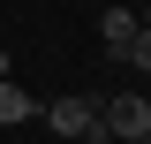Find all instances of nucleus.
I'll use <instances>...</instances> for the list:
<instances>
[{
  "label": "nucleus",
  "instance_id": "nucleus-1",
  "mask_svg": "<svg viewBox=\"0 0 151 144\" xmlns=\"http://www.w3.org/2000/svg\"><path fill=\"white\" fill-rule=\"evenodd\" d=\"M98 121H106V129H113L121 144H136V137L151 129V99H136V91H121V99H106V106H98Z\"/></svg>",
  "mask_w": 151,
  "mask_h": 144
},
{
  "label": "nucleus",
  "instance_id": "nucleus-2",
  "mask_svg": "<svg viewBox=\"0 0 151 144\" xmlns=\"http://www.w3.org/2000/svg\"><path fill=\"white\" fill-rule=\"evenodd\" d=\"M91 121H98V99H53V106H45V129H53V137H76V144H83Z\"/></svg>",
  "mask_w": 151,
  "mask_h": 144
},
{
  "label": "nucleus",
  "instance_id": "nucleus-3",
  "mask_svg": "<svg viewBox=\"0 0 151 144\" xmlns=\"http://www.w3.org/2000/svg\"><path fill=\"white\" fill-rule=\"evenodd\" d=\"M98 38H106V53L121 61V53H129V38H136V15H129V8H106V15H98Z\"/></svg>",
  "mask_w": 151,
  "mask_h": 144
},
{
  "label": "nucleus",
  "instance_id": "nucleus-4",
  "mask_svg": "<svg viewBox=\"0 0 151 144\" xmlns=\"http://www.w3.org/2000/svg\"><path fill=\"white\" fill-rule=\"evenodd\" d=\"M15 121H30V91L0 76V129H15Z\"/></svg>",
  "mask_w": 151,
  "mask_h": 144
},
{
  "label": "nucleus",
  "instance_id": "nucleus-5",
  "mask_svg": "<svg viewBox=\"0 0 151 144\" xmlns=\"http://www.w3.org/2000/svg\"><path fill=\"white\" fill-rule=\"evenodd\" d=\"M121 61H129V68H144V76H151V23H136V38H129V53H121Z\"/></svg>",
  "mask_w": 151,
  "mask_h": 144
},
{
  "label": "nucleus",
  "instance_id": "nucleus-6",
  "mask_svg": "<svg viewBox=\"0 0 151 144\" xmlns=\"http://www.w3.org/2000/svg\"><path fill=\"white\" fill-rule=\"evenodd\" d=\"M0 76H8V46H0Z\"/></svg>",
  "mask_w": 151,
  "mask_h": 144
},
{
  "label": "nucleus",
  "instance_id": "nucleus-7",
  "mask_svg": "<svg viewBox=\"0 0 151 144\" xmlns=\"http://www.w3.org/2000/svg\"><path fill=\"white\" fill-rule=\"evenodd\" d=\"M136 23H151V8H144V15H136Z\"/></svg>",
  "mask_w": 151,
  "mask_h": 144
},
{
  "label": "nucleus",
  "instance_id": "nucleus-8",
  "mask_svg": "<svg viewBox=\"0 0 151 144\" xmlns=\"http://www.w3.org/2000/svg\"><path fill=\"white\" fill-rule=\"evenodd\" d=\"M136 144H151V129H144V137H136Z\"/></svg>",
  "mask_w": 151,
  "mask_h": 144
}]
</instances>
